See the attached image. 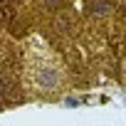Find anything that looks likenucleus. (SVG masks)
I'll return each mask as SVG.
<instances>
[{
  "label": "nucleus",
  "mask_w": 126,
  "mask_h": 126,
  "mask_svg": "<svg viewBox=\"0 0 126 126\" xmlns=\"http://www.w3.org/2000/svg\"><path fill=\"white\" fill-rule=\"evenodd\" d=\"M32 77H35V84H37L40 89H45V92H52V89H54V87H59V82H62L59 69H57V67H49V64L37 67Z\"/></svg>",
  "instance_id": "nucleus-1"
},
{
  "label": "nucleus",
  "mask_w": 126,
  "mask_h": 126,
  "mask_svg": "<svg viewBox=\"0 0 126 126\" xmlns=\"http://www.w3.org/2000/svg\"><path fill=\"white\" fill-rule=\"evenodd\" d=\"M109 13H111V3H109V0H99V3H92V15L104 17V15H109Z\"/></svg>",
  "instance_id": "nucleus-2"
},
{
  "label": "nucleus",
  "mask_w": 126,
  "mask_h": 126,
  "mask_svg": "<svg viewBox=\"0 0 126 126\" xmlns=\"http://www.w3.org/2000/svg\"><path fill=\"white\" fill-rule=\"evenodd\" d=\"M47 5H49V8H59V5H62V0H47Z\"/></svg>",
  "instance_id": "nucleus-3"
}]
</instances>
